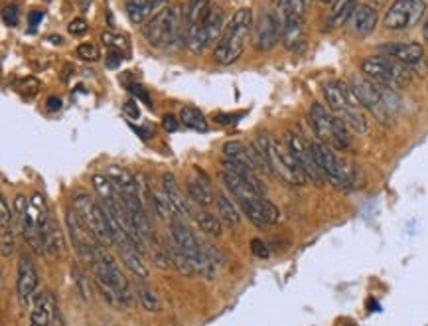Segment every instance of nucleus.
Wrapping results in <instances>:
<instances>
[{
  "instance_id": "8",
  "label": "nucleus",
  "mask_w": 428,
  "mask_h": 326,
  "mask_svg": "<svg viewBox=\"0 0 428 326\" xmlns=\"http://www.w3.org/2000/svg\"><path fill=\"white\" fill-rule=\"evenodd\" d=\"M310 151L314 162L320 170L322 178L328 180L337 190H350L355 186L357 180V172L353 166H350L348 162L339 160V158L332 153V148L324 144L322 141H310Z\"/></svg>"
},
{
  "instance_id": "37",
  "label": "nucleus",
  "mask_w": 428,
  "mask_h": 326,
  "mask_svg": "<svg viewBox=\"0 0 428 326\" xmlns=\"http://www.w3.org/2000/svg\"><path fill=\"white\" fill-rule=\"evenodd\" d=\"M78 55L85 62H97L99 60V48L93 42H85L78 46Z\"/></svg>"
},
{
  "instance_id": "22",
  "label": "nucleus",
  "mask_w": 428,
  "mask_h": 326,
  "mask_svg": "<svg viewBox=\"0 0 428 326\" xmlns=\"http://www.w3.org/2000/svg\"><path fill=\"white\" fill-rule=\"evenodd\" d=\"M220 178L221 182L227 186V190H229L237 200H241V198H257V196H265V190H260V188H257L255 184H251L249 180L241 178V176H237V174L229 172V170H221Z\"/></svg>"
},
{
  "instance_id": "7",
  "label": "nucleus",
  "mask_w": 428,
  "mask_h": 326,
  "mask_svg": "<svg viewBox=\"0 0 428 326\" xmlns=\"http://www.w3.org/2000/svg\"><path fill=\"white\" fill-rule=\"evenodd\" d=\"M253 30V12L249 8H241L233 14L227 28L223 30L221 38L215 46V62L221 65H229L241 58L245 50L247 38Z\"/></svg>"
},
{
  "instance_id": "46",
  "label": "nucleus",
  "mask_w": 428,
  "mask_h": 326,
  "mask_svg": "<svg viewBox=\"0 0 428 326\" xmlns=\"http://www.w3.org/2000/svg\"><path fill=\"white\" fill-rule=\"evenodd\" d=\"M42 18H44V14L42 12H30V16H28V20H30V24H32V26L39 24V22H42Z\"/></svg>"
},
{
  "instance_id": "31",
  "label": "nucleus",
  "mask_w": 428,
  "mask_h": 326,
  "mask_svg": "<svg viewBox=\"0 0 428 326\" xmlns=\"http://www.w3.org/2000/svg\"><path fill=\"white\" fill-rule=\"evenodd\" d=\"M215 206H217V216H220V220L225 223L227 228H237V225H239L241 216H239V212L235 208V204L227 198V196L225 194L215 196Z\"/></svg>"
},
{
  "instance_id": "36",
  "label": "nucleus",
  "mask_w": 428,
  "mask_h": 326,
  "mask_svg": "<svg viewBox=\"0 0 428 326\" xmlns=\"http://www.w3.org/2000/svg\"><path fill=\"white\" fill-rule=\"evenodd\" d=\"M101 40H103L105 46H109L111 50H117V52H129L130 44L129 40L121 34H113V32H103L101 34Z\"/></svg>"
},
{
  "instance_id": "18",
  "label": "nucleus",
  "mask_w": 428,
  "mask_h": 326,
  "mask_svg": "<svg viewBox=\"0 0 428 326\" xmlns=\"http://www.w3.org/2000/svg\"><path fill=\"white\" fill-rule=\"evenodd\" d=\"M65 223H67V232H69V237H71V241H73V248H75V251L79 253V257L89 263L93 251L99 248L101 243H99V241L95 239V235L83 225V222L79 220V216L75 214V209H69V212H67Z\"/></svg>"
},
{
  "instance_id": "40",
  "label": "nucleus",
  "mask_w": 428,
  "mask_h": 326,
  "mask_svg": "<svg viewBox=\"0 0 428 326\" xmlns=\"http://www.w3.org/2000/svg\"><path fill=\"white\" fill-rule=\"evenodd\" d=\"M251 249H253V253H255L259 259H269V255H271V251L267 248V243L260 241V239H253V241H251Z\"/></svg>"
},
{
  "instance_id": "34",
  "label": "nucleus",
  "mask_w": 428,
  "mask_h": 326,
  "mask_svg": "<svg viewBox=\"0 0 428 326\" xmlns=\"http://www.w3.org/2000/svg\"><path fill=\"white\" fill-rule=\"evenodd\" d=\"M136 297H139L141 304L146 311H150V313H158L160 311V299H158V295L150 287L136 285Z\"/></svg>"
},
{
  "instance_id": "35",
  "label": "nucleus",
  "mask_w": 428,
  "mask_h": 326,
  "mask_svg": "<svg viewBox=\"0 0 428 326\" xmlns=\"http://www.w3.org/2000/svg\"><path fill=\"white\" fill-rule=\"evenodd\" d=\"M211 6V0H190L188 2V8H186V20H188V26L194 24L195 20H199L204 14L208 12V8Z\"/></svg>"
},
{
  "instance_id": "33",
  "label": "nucleus",
  "mask_w": 428,
  "mask_h": 326,
  "mask_svg": "<svg viewBox=\"0 0 428 326\" xmlns=\"http://www.w3.org/2000/svg\"><path fill=\"white\" fill-rule=\"evenodd\" d=\"M194 220L206 234L215 235V237L221 235V223L213 214H209V212H197V214H194Z\"/></svg>"
},
{
  "instance_id": "30",
  "label": "nucleus",
  "mask_w": 428,
  "mask_h": 326,
  "mask_svg": "<svg viewBox=\"0 0 428 326\" xmlns=\"http://www.w3.org/2000/svg\"><path fill=\"white\" fill-rule=\"evenodd\" d=\"M156 14L154 0H127V16L130 22L141 24Z\"/></svg>"
},
{
  "instance_id": "47",
  "label": "nucleus",
  "mask_w": 428,
  "mask_h": 326,
  "mask_svg": "<svg viewBox=\"0 0 428 326\" xmlns=\"http://www.w3.org/2000/svg\"><path fill=\"white\" fill-rule=\"evenodd\" d=\"M422 36H425V42L428 44V18L425 20V24H422Z\"/></svg>"
},
{
  "instance_id": "43",
  "label": "nucleus",
  "mask_w": 428,
  "mask_h": 326,
  "mask_svg": "<svg viewBox=\"0 0 428 326\" xmlns=\"http://www.w3.org/2000/svg\"><path fill=\"white\" fill-rule=\"evenodd\" d=\"M121 64H123L121 52H117V50H111V52L107 53V65H109L111 69H115V67H118Z\"/></svg>"
},
{
  "instance_id": "16",
  "label": "nucleus",
  "mask_w": 428,
  "mask_h": 326,
  "mask_svg": "<svg viewBox=\"0 0 428 326\" xmlns=\"http://www.w3.org/2000/svg\"><path fill=\"white\" fill-rule=\"evenodd\" d=\"M36 291H38V269L28 255H20L18 275H16V295L22 309H32Z\"/></svg>"
},
{
  "instance_id": "42",
  "label": "nucleus",
  "mask_w": 428,
  "mask_h": 326,
  "mask_svg": "<svg viewBox=\"0 0 428 326\" xmlns=\"http://www.w3.org/2000/svg\"><path fill=\"white\" fill-rule=\"evenodd\" d=\"M129 89H130V92H132V93H134V95H136L139 99H143L144 103L150 105V97H148V92L144 89V87H143V85H141V83H132V85H129Z\"/></svg>"
},
{
  "instance_id": "24",
  "label": "nucleus",
  "mask_w": 428,
  "mask_h": 326,
  "mask_svg": "<svg viewBox=\"0 0 428 326\" xmlns=\"http://www.w3.org/2000/svg\"><path fill=\"white\" fill-rule=\"evenodd\" d=\"M121 251V261L125 263V267L129 269L130 273H134L136 277H148V267L143 259V251L139 249V246L134 241H125L118 246Z\"/></svg>"
},
{
  "instance_id": "27",
  "label": "nucleus",
  "mask_w": 428,
  "mask_h": 326,
  "mask_svg": "<svg viewBox=\"0 0 428 326\" xmlns=\"http://www.w3.org/2000/svg\"><path fill=\"white\" fill-rule=\"evenodd\" d=\"M0 234H2V257L8 259L14 251V228H12V214L6 204L4 198H0Z\"/></svg>"
},
{
  "instance_id": "28",
  "label": "nucleus",
  "mask_w": 428,
  "mask_h": 326,
  "mask_svg": "<svg viewBox=\"0 0 428 326\" xmlns=\"http://www.w3.org/2000/svg\"><path fill=\"white\" fill-rule=\"evenodd\" d=\"M357 8V0H334L332 14L328 18V30H334L337 26H344L350 20Z\"/></svg>"
},
{
  "instance_id": "25",
  "label": "nucleus",
  "mask_w": 428,
  "mask_h": 326,
  "mask_svg": "<svg viewBox=\"0 0 428 326\" xmlns=\"http://www.w3.org/2000/svg\"><path fill=\"white\" fill-rule=\"evenodd\" d=\"M162 194H164L166 202H168L172 216H188L190 214L182 192H180V188H178V184H176L172 174H164V178H162Z\"/></svg>"
},
{
  "instance_id": "14",
  "label": "nucleus",
  "mask_w": 428,
  "mask_h": 326,
  "mask_svg": "<svg viewBox=\"0 0 428 326\" xmlns=\"http://www.w3.org/2000/svg\"><path fill=\"white\" fill-rule=\"evenodd\" d=\"M427 12L425 0H395L383 18V24L389 30H407L422 20Z\"/></svg>"
},
{
  "instance_id": "4",
  "label": "nucleus",
  "mask_w": 428,
  "mask_h": 326,
  "mask_svg": "<svg viewBox=\"0 0 428 326\" xmlns=\"http://www.w3.org/2000/svg\"><path fill=\"white\" fill-rule=\"evenodd\" d=\"M326 103L346 127L353 132H367V121L362 113V105L355 92L346 81H330L324 85Z\"/></svg>"
},
{
  "instance_id": "29",
  "label": "nucleus",
  "mask_w": 428,
  "mask_h": 326,
  "mask_svg": "<svg viewBox=\"0 0 428 326\" xmlns=\"http://www.w3.org/2000/svg\"><path fill=\"white\" fill-rule=\"evenodd\" d=\"M186 190H188V196L194 200L197 206H211L215 202L213 192H211V188H209V184L206 180L190 178L188 184H186Z\"/></svg>"
},
{
  "instance_id": "13",
  "label": "nucleus",
  "mask_w": 428,
  "mask_h": 326,
  "mask_svg": "<svg viewBox=\"0 0 428 326\" xmlns=\"http://www.w3.org/2000/svg\"><path fill=\"white\" fill-rule=\"evenodd\" d=\"M310 123L320 141L332 148L346 151L351 146L350 129L332 113H328L320 103H314L310 107Z\"/></svg>"
},
{
  "instance_id": "48",
  "label": "nucleus",
  "mask_w": 428,
  "mask_h": 326,
  "mask_svg": "<svg viewBox=\"0 0 428 326\" xmlns=\"http://www.w3.org/2000/svg\"><path fill=\"white\" fill-rule=\"evenodd\" d=\"M320 2H322V4H332L334 0H320Z\"/></svg>"
},
{
  "instance_id": "10",
  "label": "nucleus",
  "mask_w": 428,
  "mask_h": 326,
  "mask_svg": "<svg viewBox=\"0 0 428 326\" xmlns=\"http://www.w3.org/2000/svg\"><path fill=\"white\" fill-rule=\"evenodd\" d=\"M362 71L364 76L369 79H373L379 85H385V87H404L411 83V69L409 65L397 62L395 58L385 55V53H377L371 58H365L362 62Z\"/></svg>"
},
{
  "instance_id": "11",
  "label": "nucleus",
  "mask_w": 428,
  "mask_h": 326,
  "mask_svg": "<svg viewBox=\"0 0 428 326\" xmlns=\"http://www.w3.org/2000/svg\"><path fill=\"white\" fill-rule=\"evenodd\" d=\"M73 209L79 216V220L83 222V225L95 235V239L101 246H113L115 243V235L113 230L109 225V218L105 214L103 204L95 202L89 194H79L73 196Z\"/></svg>"
},
{
  "instance_id": "9",
  "label": "nucleus",
  "mask_w": 428,
  "mask_h": 326,
  "mask_svg": "<svg viewBox=\"0 0 428 326\" xmlns=\"http://www.w3.org/2000/svg\"><path fill=\"white\" fill-rule=\"evenodd\" d=\"M170 239L176 243V248L182 251L184 255L188 257V261L192 263L195 273L206 275V277H213L215 273V263L209 259L208 251L204 241H199L195 234L180 220H174L172 228H170Z\"/></svg>"
},
{
  "instance_id": "19",
  "label": "nucleus",
  "mask_w": 428,
  "mask_h": 326,
  "mask_svg": "<svg viewBox=\"0 0 428 326\" xmlns=\"http://www.w3.org/2000/svg\"><path fill=\"white\" fill-rule=\"evenodd\" d=\"M239 206L243 209L247 218L255 225L265 228V225H274L280 222V209L274 206L273 202H269L267 198L257 196V198H241Z\"/></svg>"
},
{
  "instance_id": "32",
  "label": "nucleus",
  "mask_w": 428,
  "mask_h": 326,
  "mask_svg": "<svg viewBox=\"0 0 428 326\" xmlns=\"http://www.w3.org/2000/svg\"><path fill=\"white\" fill-rule=\"evenodd\" d=\"M180 121L184 123V127L188 129L199 130V132H206L208 130V121L204 117V113L195 107H184L180 111Z\"/></svg>"
},
{
  "instance_id": "38",
  "label": "nucleus",
  "mask_w": 428,
  "mask_h": 326,
  "mask_svg": "<svg viewBox=\"0 0 428 326\" xmlns=\"http://www.w3.org/2000/svg\"><path fill=\"white\" fill-rule=\"evenodd\" d=\"M2 22H4L6 26L12 28L20 22V8H18V4H6V6H4V10H2Z\"/></svg>"
},
{
  "instance_id": "26",
  "label": "nucleus",
  "mask_w": 428,
  "mask_h": 326,
  "mask_svg": "<svg viewBox=\"0 0 428 326\" xmlns=\"http://www.w3.org/2000/svg\"><path fill=\"white\" fill-rule=\"evenodd\" d=\"M353 30L357 36L362 38H367L369 34H373V30L377 28V22H379V16H377V10L369 4H362L355 8L353 12Z\"/></svg>"
},
{
  "instance_id": "21",
  "label": "nucleus",
  "mask_w": 428,
  "mask_h": 326,
  "mask_svg": "<svg viewBox=\"0 0 428 326\" xmlns=\"http://www.w3.org/2000/svg\"><path fill=\"white\" fill-rule=\"evenodd\" d=\"M55 297L52 291H42L36 295L30 309V326H53L55 318Z\"/></svg>"
},
{
  "instance_id": "41",
  "label": "nucleus",
  "mask_w": 428,
  "mask_h": 326,
  "mask_svg": "<svg viewBox=\"0 0 428 326\" xmlns=\"http://www.w3.org/2000/svg\"><path fill=\"white\" fill-rule=\"evenodd\" d=\"M162 127L168 130V132H176L178 127H180V121H178L176 115L168 113V115H164V117H162Z\"/></svg>"
},
{
  "instance_id": "12",
  "label": "nucleus",
  "mask_w": 428,
  "mask_h": 326,
  "mask_svg": "<svg viewBox=\"0 0 428 326\" xmlns=\"http://www.w3.org/2000/svg\"><path fill=\"white\" fill-rule=\"evenodd\" d=\"M225 22V14L220 6H209L208 12L204 14L199 20L188 26L186 32V48L192 53H202L206 48H209L215 40L221 38V30Z\"/></svg>"
},
{
  "instance_id": "45",
  "label": "nucleus",
  "mask_w": 428,
  "mask_h": 326,
  "mask_svg": "<svg viewBox=\"0 0 428 326\" xmlns=\"http://www.w3.org/2000/svg\"><path fill=\"white\" fill-rule=\"evenodd\" d=\"M46 105H48V111H57L62 107V99L60 97H50Z\"/></svg>"
},
{
  "instance_id": "23",
  "label": "nucleus",
  "mask_w": 428,
  "mask_h": 326,
  "mask_svg": "<svg viewBox=\"0 0 428 326\" xmlns=\"http://www.w3.org/2000/svg\"><path fill=\"white\" fill-rule=\"evenodd\" d=\"M283 44L290 52H296L304 42V18L302 16H283Z\"/></svg>"
},
{
  "instance_id": "1",
  "label": "nucleus",
  "mask_w": 428,
  "mask_h": 326,
  "mask_svg": "<svg viewBox=\"0 0 428 326\" xmlns=\"http://www.w3.org/2000/svg\"><path fill=\"white\" fill-rule=\"evenodd\" d=\"M18 209V223L22 228V234L26 237L30 249L36 255L55 257L62 251V235L60 228L53 222L52 214L42 196H32L30 200L18 196L16 198Z\"/></svg>"
},
{
  "instance_id": "5",
  "label": "nucleus",
  "mask_w": 428,
  "mask_h": 326,
  "mask_svg": "<svg viewBox=\"0 0 428 326\" xmlns=\"http://www.w3.org/2000/svg\"><path fill=\"white\" fill-rule=\"evenodd\" d=\"M255 144L267 160L271 174L278 176L283 182L290 184V186L306 184L308 176L304 174V170L300 169V164L290 155V151L276 143L269 132H260L259 137L255 139Z\"/></svg>"
},
{
  "instance_id": "20",
  "label": "nucleus",
  "mask_w": 428,
  "mask_h": 326,
  "mask_svg": "<svg viewBox=\"0 0 428 326\" xmlns=\"http://www.w3.org/2000/svg\"><path fill=\"white\" fill-rule=\"evenodd\" d=\"M379 52L385 53V55H391L395 58L397 62L413 67L418 62H422L425 58V50L420 44H415V42H393V44H383L379 46Z\"/></svg>"
},
{
  "instance_id": "44",
  "label": "nucleus",
  "mask_w": 428,
  "mask_h": 326,
  "mask_svg": "<svg viewBox=\"0 0 428 326\" xmlns=\"http://www.w3.org/2000/svg\"><path fill=\"white\" fill-rule=\"evenodd\" d=\"M123 111H125V113H127L130 119H139V115H141V111H139V105H136V101H132V99L125 103Z\"/></svg>"
},
{
  "instance_id": "2",
  "label": "nucleus",
  "mask_w": 428,
  "mask_h": 326,
  "mask_svg": "<svg viewBox=\"0 0 428 326\" xmlns=\"http://www.w3.org/2000/svg\"><path fill=\"white\" fill-rule=\"evenodd\" d=\"M89 267L93 271V279H95V283L101 291V295L107 299V302L113 304L115 309H129L134 300L129 281L121 271L115 257L111 253H107L103 246H99L93 251Z\"/></svg>"
},
{
  "instance_id": "15",
  "label": "nucleus",
  "mask_w": 428,
  "mask_h": 326,
  "mask_svg": "<svg viewBox=\"0 0 428 326\" xmlns=\"http://www.w3.org/2000/svg\"><path fill=\"white\" fill-rule=\"evenodd\" d=\"M283 38V24L274 12H262L259 20L253 24V48L257 52H269Z\"/></svg>"
},
{
  "instance_id": "39",
  "label": "nucleus",
  "mask_w": 428,
  "mask_h": 326,
  "mask_svg": "<svg viewBox=\"0 0 428 326\" xmlns=\"http://www.w3.org/2000/svg\"><path fill=\"white\" fill-rule=\"evenodd\" d=\"M87 30H89V24H87L83 18H75V20L69 22V26H67V32L73 34V36H83Z\"/></svg>"
},
{
  "instance_id": "3",
  "label": "nucleus",
  "mask_w": 428,
  "mask_h": 326,
  "mask_svg": "<svg viewBox=\"0 0 428 326\" xmlns=\"http://www.w3.org/2000/svg\"><path fill=\"white\" fill-rule=\"evenodd\" d=\"M188 20L180 6H166L162 12L154 14L143 26L146 42L160 50H170L186 40Z\"/></svg>"
},
{
  "instance_id": "6",
  "label": "nucleus",
  "mask_w": 428,
  "mask_h": 326,
  "mask_svg": "<svg viewBox=\"0 0 428 326\" xmlns=\"http://www.w3.org/2000/svg\"><path fill=\"white\" fill-rule=\"evenodd\" d=\"M351 89L357 95L359 105L373 113L381 123H389V117H393L399 109V97L393 89L379 85L367 76H355L351 79Z\"/></svg>"
},
{
  "instance_id": "17",
  "label": "nucleus",
  "mask_w": 428,
  "mask_h": 326,
  "mask_svg": "<svg viewBox=\"0 0 428 326\" xmlns=\"http://www.w3.org/2000/svg\"><path fill=\"white\" fill-rule=\"evenodd\" d=\"M285 141H286V148L290 151V155H292L294 160L298 162L300 169L304 170V174L308 176V180H312L314 184H318V186H322L324 178H322L320 170H318L316 162H314V157H312V151H310V143H306L300 135L292 132V130H288V132H286Z\"/></svg>"
}]
</instances>
